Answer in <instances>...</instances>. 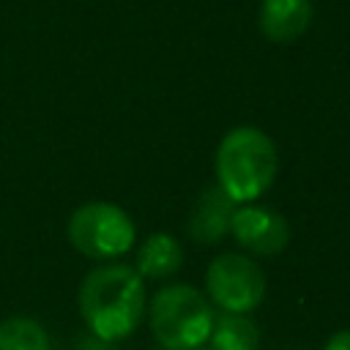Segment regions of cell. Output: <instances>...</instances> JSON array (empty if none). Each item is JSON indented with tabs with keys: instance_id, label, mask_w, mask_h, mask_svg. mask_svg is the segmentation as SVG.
Returning a JSON list of instances; mask_svg holds the SVG:
<instances>
[{
	"instance_id": "obj_1",
	"label": "cell",
	"mask_w": 350,
	"mask_h": 350,
	"mask_svg": "<svg viewBox=\"0 0 350 350\" xmlns=\"http://www.w3.org/2000/svg\"><path fill=\"white\" fill-rule=\"evenodd\" d=\"M79 312L98 339H123L137 331L145 314L142 276L120 262L93 268L79 287Z\"/></svg>"
},
{
	"instance_id": "obj_2",
	"label": "cell",
	"mask_w": 350,
	"mask_h": 350,
	"mask_svg": "<svg viewBox=\"0 0 350 350\" xmlns=\"http://www.w3.org/2000/svg\"><path fill=\"white\" fill-rule=\"evenodd\" d=\"M276 145L257 126L230 129L216 148V180L235 205L262 197L276 178Z\"/></svg>"
},
{
	"instance_id": "obj_3",
	"label": "cell",
	"mask_w": 350,
	"mask_h": 350,
	"mask_svg": "<svg viewBox=\"0 0 350 350\" xmlns=\"http://www.w3.org/2000/svg\"><path fill=\"white\" fill-rule=\"evenodd\" d=\"M208 298L191 284H167L150 301V331L167 350H197L213 328Z\"/></svg>"
},
{
	"instance_id": "obj_4",
	"label": "cell",
	"mask_w": 350,
	"mask_h": 350,
	"mask_svg": "<svg viewBox=\"0 0 350 350\" xmlns=\"http://www.w3.org/2000/svg\"><path fill=\"white\" fill-rule=\"evenodd\" d=\"M68 241L93 260H112L134 246V221L112 202H85L68 219Z\"/></svg>"
},
{
	"instance_id": "obj_5",
	"label": "cell",
	"mask_w": 350,
	"mask_h": 350,
	"mask_svg": "<svg viewBox=\"0 0 350 350\" xmlns=\"http://www.w3.org/2000/svg\"><path fill=\"white\" fill-rule=\"evenodd\" d=\"M205 284H208L211 301L221 306V312L246 314L254 306H260L265 295V276L260 265L252 262V257L235 254V252H227L211 260L205 271Z\"/></svg>"
},
{
	"instance_id": "obj_6",
	"label": "cell",
	"mask_w": 350,
	"mask_h": 350,
	"mask_svg": "<svg viewBox=\"0 0 350 350\" xmlns=\"http://www.w3.org/2000/svg\"><path fill=\"white\" fill-rule=\"evenodd\" d=\"M230 232L246 252L260 257L279 254L290 241V224L279 211L249 202L232 211Z\"/></svg>"
},
{
	"instance_id": "obj_7",
	"label": "cell",
	"mask_w": 350,
	"mask_h": 350,
	"mask_svg": "<svg viewBox=\"0 0 350 350\" xmlns=\"http://www.w3.org/2000/svg\"><path fill=\"white\" fill-rule=\"evenodd\" d=\"M314 16L312 0H262L260 3V30L273 44H293L301 38Z\"/></svg>"
},
{
	"instance_id": "obj_8",
	"label": "cell",
	"mask_w": 350,
	"mask_h": 350,
	"mask_svg": "<svg viewBox=\"0 0 350 350\" xmlns=\"http://www.w3.org/2000/svg\"><path fill=\"white\" fill-rule=\"evenodd\" d=\"M235 202L221 191V186H208L200 200L191 208L189 216V235L197 243H219L230 232V219H232Z\"/></svg>"
},
{
	"instance_id": "obj_9",
	"label": "cell",
	"mask_w": 350,
	"mask_h": 350,
	"mask_svg": "<svg viewBox=\"0 0 350 350\" xmlns=\"http://www.w3.org/2000/svg\"><path fill=\"white\" fill-rule=\"evenodd\" d=\"M183 265V249L175 235L170 232H153L142 241L137 252V273L145 279H167L178 273Z\"/></svg>"
},
{
	"instance_id": "obj_10",
	"label": "cell",
	"mask_w": 350,
	"mask_h": 350,
	"mask_svg": "<svg viewBox=\"0 0 350 350\" xmlns=\"http://www.w3.org/2000/svg\"><path fill=\"white\" fill-rule=\"evenodd\" d=\"M211 350H257L260 347V328L252 317L238 312H221L213 317L211 328Z\"/></svg>"
},
{
	"instance_id": "obj_11",
	"label": "cell",
	"mask_w": 350,
	"mask_h": 350,
	"mask_svg": "<svg viewBox=\"0 0 350 350\" xmlns=\"http://www.w3.org/2000/svg\"><path fill=\"white\" fill-rule=\"evenodd\" d=\"M0 350H49V336L30 317H8L0 323Z\"/></svg>"
},
{
	"instance_id": "obj_12",
	"label": "cell",
	"mask_w": 350,
	"mask_h": 350,
	"mask_svg": "<svg viewBox=\"0 0 350 350\" xmlns=\"http://www.w3.org/2000/svg\"><path fill=\"white\" fill-rule=\"evenodd\" d=\"M323 350H350V331H336Z\"/></svg>"
}]
</instances>
